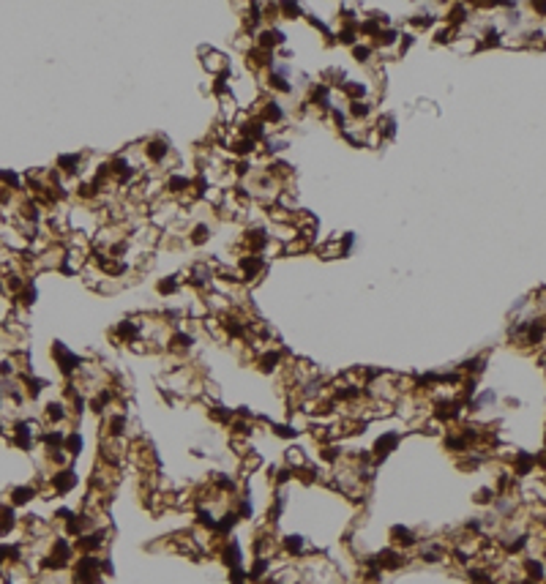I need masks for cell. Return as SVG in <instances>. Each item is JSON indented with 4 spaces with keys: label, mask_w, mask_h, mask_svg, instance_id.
<instances>
[{
    "label": "cell",
    "mask_w": 546,
    "mask_h": 584,
    "mask_svg": "<svg viewBox=\"0 0 546 584\" xmlns=\"http://www.w3.org/2000/svg\"><path fill=\"white\" fill-rule=\"evenodd\" d=\"M159 292H161V295H175V292H181V279H175V276L161 279L159 281Z\"/></svg>",
    "instance_id": "obj_20"
},
{
    "label": "cell",
    "mask_w": 546,
    "mask_h": 584,
    "mask_svg": "<svg viewBox=\"0 0 546 584\" xmlns=\"http://www.w3.org/2000/svg\"><path fill=\"white\" fill-rule=\"evenodd\" d=\"M391 540H393L396 549H413V546H418V535H415L413 529L402 527V524H396V527L391 529Z\"/></svg>",
    "instance_id": "obj_10"
},
{
    "label": "cell",
    "mask_w": 546,
    "mask_h": 584,
    "mask_svg": "<svg viewBox=\"0 0 546 584\" xmlns=\"http://www.w3.org/2000/svg\"><path fill=\"white\" fill-rule=\"evenodd\" d=\"M50 483H52V489H55V494H68V491H71L74 489V486H77V472H74V469L71 467H63V469H55V472H52V480H50Z\"/></svg>",
    "instance_id": "obj_7"
},
{
    "label": "cell",
    "mask_w": 546,
    "mask_h": 584,
    "mask_svg": "<svg viewBox=\"0 0 546 584\" xmlns=\"http://www.w3.org/2000/svg\"><path fill=\"white\" fill-rule=\"evenodd\" d=\"M262 270H265V257L262 254H241L238 257V276H241V281L246 279V281H251V279H259L262 276Z\"/></svg>",
    "instance_id": "obj_2"
},
{
    "label": "cell",
    "mask_w": 546,
    "mask_h": 584,
    "mask_svg": "<svg viewBox=\"0 0 546 584\" xmlns=\"http://www.w3.org/2000/svg\"><path fill=\"white\" fill-rule=\"evenodd\" d=\"M14 524H17V516H14L11 502H8V505H0V532H3V535L11 532Z\"/></svg>",
    "instance_id": "obj_17"
},
{
    "label": "cell",
    "mask_w": 546,
    "mask_h": 584,
    "mask_svg": "<svg viewBox=\"0 0 546 584\" xmlns=\"http://www.w3.org/2000/svg\"><path fill=\"white\" fill-rule=\"evenodd\" d=\"M205 68H208L213 77H224L227 74V68H230V63H227V58L221 55V52H213V50H208L205 52Z\"/></svg>",
    "instance_id": "obj_11"
},
{
    "label": "cell",
    "mask_w": 546,
    "mask_h": 584,
    "mask_svg": "<svg viewBox=\"0 0 546 584\" xmlns=\"http://www.w3.org/2000/svg\"><path fill=\"white\" fill-rule=\"evenodd\" d=\"M208 237H210V227L208 224H197L191 230V237H188V240H191L194 246H199V243H205Z\"/></svg>",
    "instance_id": "obj_21"
},
{
    "label": "cell",
    "mask_w": 546,
    "mask_h": 584,
    "mask_svg": "<svg viewBox=\"0 0 546 584\" xmlns=\"http://www.w3.org/2000/svg\"><path fill=\"white\" fill-rule=\"evenodd\" d=\"M282 551L287 557H303L306 551H309V543H306L301 535H287V538L282 540Z\"/></svg>",
    "instance_id": "obj_12"
},
{
    "label": "cell",
    "mask_w": 546,
    "mask_h": 584,
    "mask_svg": "<svg viewBox=\"0 0 546 584\" xmlns=\"http://www.w3.org/2000/svg\"><path fill=\"white\" fill-rule=\"evenodd\" d=\"M52 358H55L58 369H61L66 377H77L79 369H82V358H79L77 352H71V350H68L66 344H61V342H55V347H52Z\"/></svg>",
    "instance_id": "obj_1"
},
{
    "label": "cell",
    "mask_w": 546,
    "mask_h": 584,
    "mask_svg": "<svg viewBox=\"0 0 546 584\" xmlns=\"http://www.w3.org/2000/svg\"><path fill=\"white\" fill-rule=\"evenodd\" d=\"M377 137H382V139H393V134H396V123H393V117H380L377 120Z\"/></svg>",
    "instance_id": "obj_18"
},
{
    "label": "cell",
    "mask_w": 546,
    "mask_h": 584,
    "mask_svg": "<svg viewBox=\"0 0 546 584\" xmlns=\"http://www.w3.org/2000/svg\"><path fill=\"white\" fill-rule=\"evenodd\" d=\"M371 52H374V50H371L369 44H355L353 47V55H355V60H358V63H371Z\"/></svg>",
    "instance_id": "obj_22"
},
{
    "label": "cell",
    "mask_w": 546,
    "mask_h": 584,
    "mask_svg": "<svg viewBox=\"0 0 546 584\" xmlns=\"http://www.w3.org/2000/svg\"><path fill=\"white\" fill-rule=\"evenodd\" d=\"M374 562L380 565V571H396V568H402V562H404V551L396 549V546H388V549H382V551L374 554Z\"/></svg>",
    "instance_id": "obj_8"
},
{
    "label": "cell",
    "mask_w": 546,
    "mask_h": 584,
    "mask_svg": "<svg viewBox=\"0 0 546 584\" xmlns=\"http://www.w3.org/2000/svg\"><path fill=\"white\" fill-rule=\"evenodd\" d=\"M257 117L265 123V126H276V123H282L287 115H284V107L279 104L276 99H262L257 104Z\"/></svg>",
    "instance_id": "obj_4"
},
{
    "label": "cell",
    "mask_w": 546,
    "mask_h": 584,
    "mask_svg": "<svg viewBox=\"0 0 546 584\" xmlns=\"http://www.w3.org/2000/svg\"><path fill=\"white\" fill-rule=\"evenodd\" d=\"M396 448H399V434L396 431H382V437H377V442H374V462L385 459L388 453H393Z\"/></svg>",
    "instance_id": "obj_9"
},
{
    "label": "cell",
    "mask_w": 546,
    "mask_h": 584,
    "mask_svg": "<svg viewBox=\"0 0 546 584\" xmlns=\"http://www.w3.org/2000/svg\"><path fill=\"white\" fill-rule=\"evenodd\" d=\"M74 418V412H71V404L66 402V399H58V402H50L47 404V409H44V420L55 429V426H63L66 420H71Z\"/></svg>",
    "instance_id": "obj_3"
},
{
    "label": "cell",
    "mask_w": 546,
    "mask_h": 584,
    "mask_svg": "<svg viewBox=\"0 0 546 584\" xmlns=\"http://www.w3.org/2000/svg\"><path fill=\"white\" fill-rule=\"evenodd\" d=\"M284 148H287V142H284L282 137H270L268 134V139H265V150H268V153H282Z\"/></svg>",
    "instance_id": "obj_23"
},
{
    "label": "cell",
    "mask_w": 546,
    "mask_h": 584,
    "mask_svg": "<svg viewBox=\"0 0 546 584\" xmlns=\"http://www.w3.org/2000/svg\"><path fill=\"white\" fill-rule=\"evenodd\" d=\"M63 448H66V453H68V456H79V451H82V434H79V431H68V434H66V445H63Z\"/></svg>",
    "instance_id": "obj_19"
},
{
    "label": "cell",
    "mask_w": 546,
    "mask_h": 584,
    "mask_svg": "<svg viewBox=\"0 0 546 584\" xmlns=\"http://www.w3.org/2000/svg\"><path fill=\"white\" fill-rule=\"evenodd\" d=\"M58 170H61L63 175H77L79 172V156L77 153L61 156V159H58Z\"/></svg>",
    "instance_id": "obj_15"
},
{
    "label": "cell",
    "mask_w": 546,
    "mask_h": 584,
    "mask_svg": "<svg viewBox=\"0 0 546 584\" xmlns=\"http://www.w3.org/2000/svg\"><path fill=\"white\" fill-rule=\"evenodd\" d=\"M30 497H36L33 483L30 486H17V489H11V505H25V502H30Z\"/></svg>",
    "instance_id": "obj_16"
},
{
    "label": "cell",
    "mask_w": 546,
    "mask_h": 584,
    "mask_svg": "<svg viewBox=\"0 0 546 584\" xmlns=\"http://www.w3.org/2000/svg\"><path fill=\"white\" fill-rule=\"evenodd\" d=\"M284 44V33L276 28H262L257 30V39H254V47L257 50H265V52H273L276 47Z\"/></svg>",
    "instance_id": "obj_6"
},
{
    "label": "cell",
    "mask_w": 546,
    "mask_h": 584,
    "mask_svg": "<svg viewBox=\"0 0 546 584\" xmlns=\"http://www.w3.org/2000/svg\"><path fill=\"white\" fill-rule=\"evenodd\" d=\"M142 153H145V161L161 167V164H164V159L170 156V145H167V139L156 137V139H148V142L142 145Z\"/></svg>",
    "instance_id": "obj_5"
},
{
    "label": "cell",
    "mask_w": 546,
    "mask_h": 584,
    "mask_svg": "<svg viewBox=\"0 0 546 584\" xmlns=\"http://www.w3.org/2000/svg\"><path fill=\"white\" fill-rule=\"evenodd\" d=\"M371 112H374V104H371L369 99H364V101H350V107H347V115L353 117V120H369Z\"/></svg>",
    "instance_id": "obj_13"
},
{
    "label": "cell",
    "mask_w": 546,
    "mask_h": 584,
    "mask_svg": "<svg viewBox=\"0 0 546 584\" xmlns=\"http://www.w3.org/2000/svg\"><path fill=\"white\" fill-rule=\"evenodd\" d=\"M524 573H527V579H533V582H541V579H546L544 560H535V557H527V560H524Z\"/></svg>",
    "instance_id": "obj_14"
}]
</instances>
